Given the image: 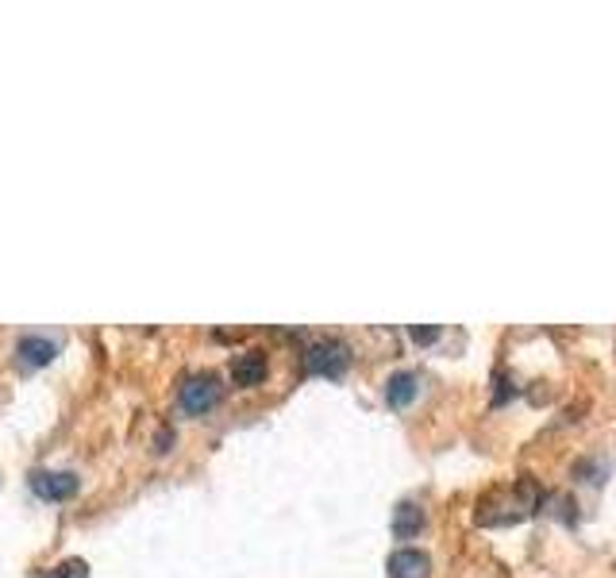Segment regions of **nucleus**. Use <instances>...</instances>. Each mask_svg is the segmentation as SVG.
I'll return each instance as SVG.
<instances>
[{
	"label": "nucleus",
	"instance_id": "1a4fd4ad",
	"mask_svg": "<svg viewBox=\"0 0 616 578\" xmlns=\"http://www.w3.org/2000/svg\"><path fill=\"white\" fill-rule=\"evenodd\" d=\"M39 578H89V563L74 555V560H62V563H54V567H47Z\"/></svg>",
	"mask_w": 616,
	"mask_h": 578
},
{
	"label": "nucleus",
	"instance_id": "f257e3e1",
	"mask_svg": "<svg viewBox=\"0 0 616 578\" xmlns=\"http://www.w3.org/2000/svg\"><path fill=\"white\" fill-rule=\"evenodd\" d=\"M304 366L309 375L316 378H343V370L351 366V348L343 340H316L313 348L304 351Z\"/></svg>",
	"mask_w": 616,
	"mask_h": 578
},
{
	"label": "nucleus",
	"instance_id": "9d476101",
	"mask_svg": "<svg viewBox=\"0 0 616 578\" xmlns=\"http://www.w3.org/2000/svg\"><path fill=\"white\" fill-rule=\"evenodd\" d=\"M439 336V328H413V340L416 343H431Z\"/></svg>",
	"mask_w": 616,
	"mask_h": 578
},
{
	"label": "nucleus",
	"instance_id": "7ed1b4c3",
	"mask_svg": "<svg viewBox=\"0 0 616 578\" xmlns=\"http://www.w3.org/2000/svg\"><path fill=\"white\" fill-rule=\"evenodd\" d=\"M216 401H219V378L216 375H189L178 390V405L186 409V413H193V417L209 413Z\"/></svg>",
	"mask_w": 616,
	"mask_h": 578
},
{
	"label": "nucleus",
	"instance_id": "39448f33",
	"mask_svg": "<svg viewBox=\"0 0 616 578\" xmlns=\"http://www.w3.org/2000/svg\"><path fill=\"white\" fill-rule=\"evenodd\" d=\"M16 355H20V366L39 370V366H47L59 355V340H51V336H24V340L16 343Z\"/></svg>",
	"mask_w": 616,
	"mask_h": 578
},
{
	"label": "nucleus",
	"instance_id": "6e6552de",
	"mask_svg": "<svg viewBox=\"0 0 616 578\" xmlns=\"http://www.w3.org/2000/svg\"><path fill=\"white\" fill-rule=\"evenodd\" d=\"M420 532H424V510L416 502H401L398 513H393V536L398 540H413Z\"/></svg>",
	"mask_w": 616,
	"mask_h": 578
},
{
	"label": "nucleus",
	"instance_id": "0eeeda50",
	"mask_svg": "<svg viewBox=\"0 0 616 578\" xmlns=\"http://www.w3.org/2000/svg\"><path fill=\"white\" fill-rule=\"evenodd\" d=\"M416 390H420V378H416L413 370H398V375L386 382L389 409H408L416 401Z\"/></svg>",
	"mask_w": 616,
	"mask_h": 578
},
{
	"label": "nucleus",
	"instance_id": "423d86ee",
	"mask_svg": "<svg viewBox=\"0 0 616 578\" xmlns=\"http://www.w3.org/2000/svg\"><path fill=\"white\" fill-rule=\"evenodd\" d=\"M266 355L262 351H243V355H236L231 359V382L236 386H259V382H266Z\"/></svg>",
	"mask_w": 616,
	"mask_h": 578
},
{
	"label": "nucleus",
	"instance_id": "20e7f679",
	"mask_svg": "<svg viewBox=\"0 0 616 578\" xmlns=\"http://www.w3.org/2000/svg\"><path fill=\"white\" fill-rule=\"evenodd\" d=\"M431 575V555L420 548H398L389 555V578H428Z\"/></svg>",
	"mask_w": 616,
	"mask_h": 578
},
{
	"label": "nucleus",
	"instance_id": "f03ea898",
	"mask_svg": "<svg viewBox=\"0 0 616 578\" xmlns=\"http://www.w3.org/2000/svg\"><path fill=\"white\" fill-rule=\"evenodd\" d=\"M27 486H32V493L42 498V502H70V498L81 490L74 470H32Z\"/></svg>",
	"mask_w": 616,
	"mask_h": 578
}]
</instances>
